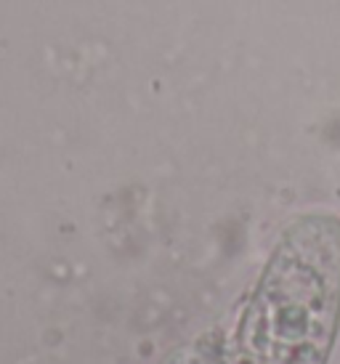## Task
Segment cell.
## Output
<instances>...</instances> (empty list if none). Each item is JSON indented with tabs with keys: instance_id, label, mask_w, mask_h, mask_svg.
<instances>
[{
	"instance_id": "cell-1",
	"label": "cell",
	"mask_w": 340,
	"mask_h": 364,
	"mask_svg": "<svg viewBox=\"0 0 340 364\" xmlns=\"http://www.w3.org/2000/svg\"><path fill=\"white\" fill-rule=\"evenodd\" d=\"M340 324V221L300 215L282 232L221 364H327Z\"/></svg>"
},
{
	"instance_id": "cell-2",
	"label": "cell",
	"mask_w": 340,
	"mask_h": 364,
	"mask_svg": "<svg viewBox=\"0 0 340 364\" xmlns=\"http://www.w3.org/2000/svg\"><path fill=\"white\" fill-rule=\"evenodd\" d=\"M162 364H221V348L213 338L197 341V343L179 348L176 354H170Z\"/></svg>"
}]
</instances>
